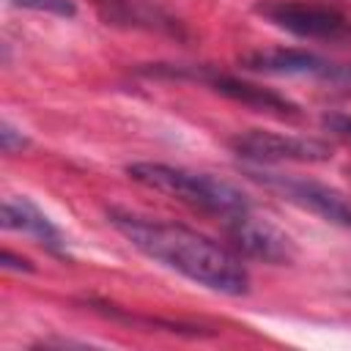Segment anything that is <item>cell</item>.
Segmentation results:
<instances>
[{
  "instance_id": "6da1fadb",
  "label": "cell",
  "mask_w": 351,
  "mask_h": 351,
  "mask_svg": "<svg viewBox=\"0 0 351 351\" xmlns=\"http://www.w3.org/2000/svg\"><path fill=\"white\" fill-rule=\"evenodd\" d=\"M110 222L137 252L208 291L241 296L250 288V274L241 261L228 247L192 228L126 211H110Z\"/></svg>"
},
{
  "instance_id": "7a4b0ae2",
  "label": "cell",
  "mask_w": 351,
  "mask_h": 351,
  "mask_svg": "<svg viewBox=\"0 0 351 351\" xmlns=\"http://www.w3.org/2000/svg\"><path fill=\"white\" fill-rule=\"evenodd\" d=\"M126 173L132 181H137L154 192H162L173 200H181L192 208L208 211L222 219L250 211V200L241 189H236L233 184L214 178L208 173H195V170L173 167V165H162V162H134L126 167Z\"/></svg>"
},
{
  "instance_id": "3957f363",
  "label": "cell",
  "mask_w": 351,
  "mask_h": 351,
  "mask_svg": "<svg viewBox=\"0 0 351 351\" xmlns=\"http://www.w3.org/2000/svg\"><path fill=\"white\" fill-rule=\"evenodd\" d=\"M255 14L299 38L351 41V19L329 5H310L296 0H261L255 3Z\"/></svg>"
},
{
  "instance_id": "277c9868",
  "label": "cell",
  "mask_w": 351,
  "mask_h": 351,
  "mask_svg": "<svg viewBox=\"0 0 351 351\" xmlns=\"http://www.w3.org/2000/svg\"><path fill=\"white\" fill-rule=\"evenodd\" d=\"M230 148L239 159L255 165H280V162H326L332 159V148L315 137L280 134L269 129H250L230 140Z\"/></svg>"
},
{
  "instance_id": "5b68a950",
  "label": "cell",
  "mask_w": 351,
  "mask_h": 351,
  "mask_svg": "<svg viewBox=\"0 0 351 351\" xmlns=\"http://www.w3.org/2000/svg\"><path fill=\"white\" fill-rule=\"evenodd\" d=\"M258 184H263L266 189L277 192L282 200L318 214L321 219L340 225V228H351V203L332 186L318 184V181H307V178H296V176H280V173H261L252 170L250 173Z\"/></svg>"
},
{
  "instance_id": "8992f818",
  "label": "cell",
  "mask_w": 351,
  "mask_h": 351,
  "mask_svg": "<svg viewBox=\"0 0 351 351\" xmlns=\"http://www.w3.org/2000/svg\"><path fill=\"white\" fill-rule=\"evenodd\" d=\"M225 222H228V236L233 247H239L244 255L266 263H288L293 258V241L271 222L255 219L250 211L230 217Z\"/></svg>"
},
{
  "instance_id": "52a82bcc",
  "label": "cell",
  "mask_w": 351,
  "mask_h": 351,
  "mask_svg": "<svg viewBox=\"0 0 351 351\" xmlns=\"http://www.w3.org/2000/svg\"><path fill=\"white\" fill-rule=\"evenodd\" d=\"M195 77H200L211 90L222 93L230 101H239L244 107H252L258 112H274V115H296V104L269 88H261L255 82L230 77V74H217V71H195Z\"/></svg>"
},
{
  "instance_id": "ba28073f",
  "label": "cell",
  "mask_w": 351,
  "mask_h": 351,
  "mask_svg": "<svg viewBox=\"0 0 351 351\" xmlns=\"http://www.w3.org/2000/svg\"><path fill=\"white\" fill-rule=\"evenodd\" d=\"M241 66L258 74H277V77H315L326 71L329 60L307 52V49H288V47H274V49H255L241 58Z\"/></svg>"
},
{
  "instance_id": "9c48e42d",
  "label": "cell",
  "mask_w": 351,
  "mask_h": 351,
  "mask_svg": "<svg viewBox=\"0 0 351 351\" xmlns=\"http://www.w3.org/2000/svg\"><path fill=\"white\" fill-rule=\"evenodd\" d=\"M0 222L5 230H19L25 236H33L38 244H44L47 250L52 252H63L66 247V239L63 233L49 222V217L36 206L30 203L27 197H5L3 200V214H0Z\"/></svg>"
},
{
  "instance_id": "30bf717a",
  "label": "cell",
  "mask_w": 351,
  "mask_h": 351,
  "mask_svg": "<svg viewBox=\"0 0 351 351\" xmlns=\"http://www.w3.org/2000/svg\"><path fill=\"white\" fill-rule=\"evenodd\" d=\"M99 16L107 25L121 27H145V30H167L176 33V19L165 14L159 5L148 0H93Z\"/></svg>"
},
{
  "instance_id": "8fae6325",
  "label": "cell",
  "mask_w": 351,
  "mask_h": 351,
  "mask_svg": "<svg viewBox=\"0 0 351 351\" xmlns=\"http://www.w3.org/2000/svg\"><path fill=\"white\" fill-rule=\"evenodd\" d=\"M16 8H27V11H41V14H55V16H74L77 14V3L74 0H8Z\"/></svg>"
},
{
  "instance_id": "7c38bea8",
  "label": "cell",
  "mask_w": 351,
  "mask_h": 351,
  "mask_svg": "<svg viewBox=\"0 0 351 351\" xmlns=\"http://www.w3.org/2000/svg\"><path fill=\"white\" fill-rule=\"evenodd\" d=\"M318 82L329 85V90H335L340 96H351V60L348 63H329Z\"/></svg>"
},
{
  "instance_id": "4fadbf2b",
  "label": "cell",
  "mask_w": 351,
  "mask_h": 351,
  "mask_svg": "<svg viewBox=\"0 0 351 351\" xmlns=\"http://www.w3.org/2000/svg\"><path fill=\"white\" fill-rule=\"evenodd\" d=\"M0 145H3L5 154H14V151H22L27 145V137L22 132H16L8 121H3L0 123Z\"/></svg>"
},
{
  "instance_id": "5bb4252c",
  "label": "cell",
  "mask_w": 351,
  "mask_h": 351,
  "mask_svg": "<svg viewBox=\"0 0 351 351\" xmlns=\"http://www.w3.org/2000/svg\"><path fill=\"white\" fill-rule=\"evenodd\" d=\"M324 126H326L332 134H337L340 140L351 143V118H348V115L332 112V115H326V118H324Z\"/></svg>"
},
{
  "instance_id": "9a60e30c",
  "label": "cell",
  "mask_w": 351,
  "mask_h": 351,
  "mask_svg": "<svg viewBox=\"0 0 351 351\" xmlns=\"http://www.w3.org/2000/svg\"><path fill=\"white\" fill-rule=\"evenodd\" d=\"M0 263H3L5 269H19V271H33V266H30V261H25V258H16V255H11L8 250H3V255H0Z\"/></svg>"
}]
</instances>
